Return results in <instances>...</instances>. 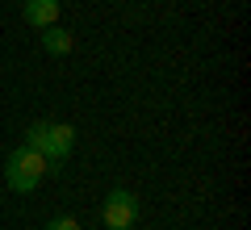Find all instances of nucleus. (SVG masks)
I'll return each instance as SVG.
<instances>
[{
  "mask_svg": "<svg viewBox=\"0 0 251 230\" xmlns=\"http://www.w3.org/2000/svg\"><path fill=\"white\" fill-rule=\"evenodd\" d=\"M46 230H80V222L63 213V218H50V222H46Z\"/></svg>",
  "mask_w": 251,
  "mask_h": 230,
  "instance_id": "423d86ee",
  "label": "nucleus"
},
{
  "mask_svg": "<svg viewBox=\"0 0 251 230\" xmlns=\"http://www.w3.org/2000/svg\"><path fill=\"white\" fill-rule=\"evenodd\" d=\"M46 159L38 155L34 147H17L9 155V163H4V180H9V188L13 193H34L38 184H42V176H46Z\"/></svg>",
  "mask_w": 251,
  "mask_h": 230,
  "instance_id": "f03ea898",
  "label": "nucleus"
},
{
  "mask_svg": "<svg viewBox=\"0 0 251 230\" xmlns=\"http://www.w3.org/2000/svg\"><path fill=\"white\" fill-rule=\"evenodd\" d=\"M72 46H75V38L67 34V29H59V26L42 29V51L50 54V59H63V54H72Z\"/></svg>",
  "mask_w": 251,
  "mask_h": 230,
  "instance_id": "39448f33",
  "label": "nucleus"
},
{
  "mask_svg": "<svg viewBox=\"0 0 251 230\" xmlns=\"http://www.w3.org/2000/svg\"><path fill=\"white\" fill-rule=\"evenodd\" d=\"M25 147H34L46 159L50 172H59L63 163H67V155H72V147H75V126H67V122H34L25 130Z\"/></svg>",
  "mask_w": 251,
  "mask_h": 230,
  "instance_id": "f257e3e1",
  "label": "nucleus"
},
{
  "mask_svg": "<svg viewBox=\"0 0 251 230\" xmlns=\"http://www.w3.org/2000/svg\"><path fill=\"white\" fill-rule=\"evenodd\" d=\"M25 21L34 29L59 26V0H25Z\"/></svg>",
  "mask_w": 251,
  "mask_h": 230,
  "instance_id": "20e7f679",
  "label": "nucleus"
},
{
  "mask_svg": "<svg viewBox=\"0 0 251 230\" xmlns=\"http://www.w3.org/2000/svg\"><path fill=\"white\" fill-rule=\"evenodd\" d=\"M100 218H105L109 230H130L138 222V197L130 188H113L105 197V205H100Z\"/></svg>",
  "mask_w": 251,
  "mask_h": 230,
  "instance_id": "7ed1b4c3",
  "label": "nucleus"
}]
</instances>
